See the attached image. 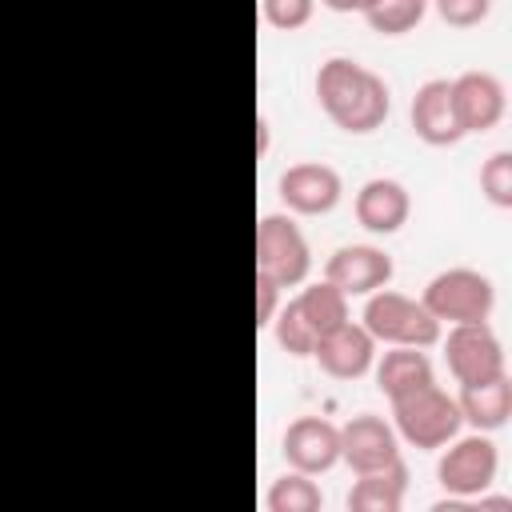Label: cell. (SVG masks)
I'll return each instance as SVG.
<instances>
[{"label": "cell", "instance_id": "ffe728a7", "mask_svg": "<svg viewBox=\"0 0 512 512\" xmlns=\"http://www.w3.org/2000/svg\"><path fill=\"white\" fill-rule=\"evenodd\" d=\"M268 512H320V504H324V492L312 484V476L308 472H284L280 480H272V488H268Z\"/></svg>", "mask_w": 512, "mask_h": 512}, {"label": "cell", "instance_id": "9c48e42d", "mask_svg": "<svg viewBox=\"0 0 512 512\" xmlns=\"http://www.w3.org/2000/svg\"><path fill=\"white\" fill-rule=\"evenodd\" d=\"M452 88V112H456V124L460 132H488L500 124L504 116V84L492 76V72H460L456 80H448Z\"/></svg>", "mask_w": 512, "mask_h": 512}, {"label": "cell", "instance_id": "277c9868", "mask_svg": "<svg viewBox=\"0 0 512 512\" xmlns=\"http://www.w3.org/2000/svg\"><path fill=\"white\" fill-rule=\"evenodd\" d=\"M440 324H472V320H488L492 304H496V288L484 272L476 268H444L424 284V300H420Z\"/></svg>", "mask_w": 512, "mask_h": 512}, {"label": "cell", "instance_id": "ba28073f", "mask_svg": "<svg viewBox=\"0 0 512 512\" xmlns=\"http://www.w3.org/2000/svg\"><path fill=\"white\" fill-rule=\"evenodd\" d=\"M280 200L288 212H300V216H324L340 204V192H344V180L332 164H320V160H300V164H288L280 172Z\"/></svg>", "mask_w": 512, "mask_h": 512}, {"label": "cell", "instance_id": "44dd1931", "mask_svg": "<svg viewBox=\"0 0 512 512\" xmlns=\"http://www.w3.org/2000/svg\"><path fill=\"white\" fill-rule=\"evenodd\" d=\"M424 8L428 0H372L364 8V20L380 36H404L424 20Z\"/></svg>", "mask_w": 512, "mask_h": 512}, {"label": "cell", "instance_id": "ac0fdd59", "mask_svg": "<svg viewBox=\"0 0 512 512\" xmlns=\"http://www.w3.org/2000/svg\"><path fill=\"white\" fill-rule=\"evenodd\" d=\"M376 384L380 392L392 400V396H404L420 384H432V364L420 348H408V344H392V352L380 356L376 364Z\"/></svg>", "mask_w": 512, "mask_h": 512}, {"label": "cell", "instance_id": "8992f818", "mask_svg": "<svg viewBox=\"0 0 512 512\" xmlns=\"http://www.w3.org/2000/svg\"><path fill=\"white\" fill-rule=\"evenodd\" d=\"M444 360L460 384H480V380L504 376V348H500L496 332L488 328V320L452 324V332L444 340Z\"/></svg>", "mask_w": 512, "mask_h": 512}, {"label": "cell", "instance_id": "3957f363", "mask_svg": "<svg viewBox=\"0 0 512 512\" xmlns=\"http://www.w3.org/2000/svg\"><path fill=\"white\" fill-rule=\"evenodd\" d=\"M360 324L368 328L372 340L384 344H408V348H428L440 340V320L412 296L392 292L388 284L368 292V304L360 312Z\"/></svg>", "mask_w": 512, "mask_h": 512}, {"label": "cell", "instance_id": "30bf717a", "mask_svg": "<svg viewBox=\"0 0 512 512\" xmlns=\"http://www.w3.org/2000/svg\"><path fill=\"white\" fill-rule=\"evenodd\" d=\"M324 280H332L344 296H368L392 280V256L376 244H344L328 256Z\"/></svg>", "mask_w": 512, "mask_h": 512}, {"label": "cell", "instance_id": "4316f807", "mask_svg": "<svg viewBox=\"0 0 512 512\" xmlns=\"http://www.w3.org/2000/svg\"><path fill=\"white\" fill-rule=\"evenodd\" d=\"M324 8H332V12H364L372 0H320Z\"/></svg>", "mask_w": 512, "mask_h": 512}, {"label": "cell", "instance_id": "8fae6325", "mask_svg": "<svg viewBox=\"0 0 512 512\" xmlns=\"http://www.w3.org/2000/svg\"><path fill=\"white\" fill-rule=\"evenodd\" d=\"M284 460L296 472L320 476L340 460V428L324 416H300L284 428Z\"/></svg>", "mask_w": 512, "mask_h": 512}, {"label": "cell", "instance_id": "4fadbf2b", "mask_svg": "<svg viewBox=\"0 0 512 512\" xmlns=\"http://www.w3.org/2000/svg\"><path fill=\"white\" fill-rule=\"evenodd\" d=\"M312 356L320 360V368H324L332 380H360V376L372 368V360H376V340L368 336L364 324L344 320L340 328H332V332H324V336L316 340Z\"/></svg>", "mask_w": 512, "mask_h": 512}, {"label": "cell", "instance_id": "d4e9b609", "mask_svg": "<svg viewBox=\"0 0 512 512\" xmlns=\"http://www.w3.org/2000/svg\"><path fill=\"white\" fill-rule=\"evenodd\" d=\"M436 12L448 28H476L480 20H488L492 0H436Z\"/></svg>", "mask_w": 512, "mask_h": 512}, {"label": "cell", "instance_id": "484cf974", "mask_svg": "<svg viewBox=\"0 0 512 512\" xmlns=\"http://www.w3.org/2000/svg\"><path fill=\"white\" fill-rule=\"evenodd\" d=\"M276 304H280V284H276L272 276L256 272V328L272 324V316H276Z\"/></svg>", "mask_w": 512, "mask_h": 512}, {"label": "cell", "instance_id": "9a60e30c", "mask_svg": "<svg viewBox=\"0 0 512 512\" xmlns=\"http://www.w3.org/2000/svg\"><path fill=\"white\" fill-rule=\"evenodd\" d=\"M408 212H412V200H408V188L400 180L372 176L356 192V220H360V228H368L376 236L400 232L408 224Z\"/></svg>", "mask_w": 512, "mask_h": 512}, {"label": "cell", "instance_id": "2e32d148", "mask_svg": "<svg viewBox=\"0 0 512 512\" xmlns=\"http://www.w3.org/2000/svg\"><path fill=\"white\" fill-rule=\"evenodd\" d=\"M456 408L476 432L504 428L508 416H512V384H508V376H492V380H480V384H460Z\"/></svg>", "mask_w": 512, "mask_h": 512}, {"label": "cell", "instance_id": "d6986e66", "mask_svg": "<svg viewBox=\"0 0 512 512\" xmlns=\"http://www.w3.org/2000/svg\"><path fill=\"white\" fill-rule=\"evenodd\" d=\"M292 304H296V312L304 316V324L312 328L316 340L348 320V296H344L332 280H316V284H308Z\"/></svg>", "mask_w": 512, "mask_h": 512}, {"label": "cell", "instance_id": "7a4b0ae2", "mask_svg": "<svg viewBox=\"0 0 512 512\" xmlns=\"http://www.w3.org/2000/svg\"><path fill=\"white\" fill-rule=\"evenodd\" d=\"M392 420H396V432L412 448H424V452L444 448L464 424L456 400L444 388H436V380L420 384V388H412L404 396H392Z\"/></svg>", "mask_w": 512, "mask_h": 512}, {"label": "cell", "instance_id": "7c38bea8", "mask_svg": "<svg viewBox=\"0 0 512 512\" xmlns=\"http://www.w3.org/2000/svg\"><path fill=\"white\" fill-rule=\"evenodd\" d=\"M340 460H344L356 476H360V472H376V468L400 460L396 428L384 424V420L372 416V412L352 416V420L340 428Z\"/></svg>", "mask_w": 512, "mask_h": 512}, {"label": "cell", "instance_id": "603a6c76", "mask_svg": "<svg viewBox=\"0 0 512 512\" xmlns=\"http://www.w3.org/2000/svg\"><path fill=\"white\" fill-rule=\"evenodd\" d=\"M276 344H280L288 356H312V348H316V336H312V328L304 324V316L296 312L292 300H288L284 312L276 316Z\"/></svg>", "mask_w": 512, "mask_h": 512}, {"label": "cell", "instance_id": "6da1fadb", "mask_svg": "<svg viewBox=\"0 0 512 512\" xmlns=\"http://www.w3.org/2000/svg\"><path fill=\"white\" fill-rule=\"evenodd\" d=\"M316 100H320L324 116L352 136L376 132L392 108L388 84L372 68H364L360 60H348V56H328L316 68Z\"/></svg>", "mask_w": 512, "mask_h": 512}, {"label": "cell", "instance_id": "5bb4252c", "mask_svg": "<svg viewBox=\"0 0 512 512\" xmlns=\"http://www.w3.org/2000/svg\"><path fill=\"white\" fill-rule=\"evenodd\" d=\"M408 120H412V132L432 148H448V144L464 140V132L456 124V112H452V88H448L444 76H432L416 88Z\"/></svg>", "mask_w": 512, "mask_h": 512}, {"label": "cell", "instance_id": "5b68a950", "mask_svg": "<svg viewBox=\"0 0 512 512\" xmlns=\"http://www.w3.org/2000/svg\"><path fill=\"white\" fill-rule=\"evenodd\" d=\"M308 268H312V252H308V240L296 228V220L280 216V212L260 216V224H256V272H264L280 288H288V284H300L308 276Z\"/></svg>", "mask_w": 512, "mask_h": 512}, {"label": "cell", "instance_id": "e0dca14e", "mask_svg": "<svg viewBox=\"0 0 512 512\" xmlns=\"http://www.w3.org/2000/svg\"><path fill=\"white\" fill-rule=\"evenodd\" d=\"M408 488V464L392 460L376 472H360V480L348 492V508L352 512H396Z\"/></svg>", "mask_w": 512, "mask_h": 512}, {"label": "cell", "instance_id": "cb8c5ba5", "mask_svg": "<svg viewBox=\"0 0 512 512\" xmlns=\"http://www.w3.org/2000/svg\"><path fill=\"white\" fill-rule=\"evenodd\" d=\"M260 8H264V20H268L272 28L296 32V28H304V24L312 20L316 0H260Z\"/></svg>", "mask_w": 512, "mask_h": 512}, {"label": "cell", "instance_id": "7402d4cb", "mask_svg": "<svg viewBox=\"0 0 512 512\" xmlns=\"http://www.w3.org/2000/svg\"><path fill=\"white\" fill-rule=\"evenodd\" d=\"M480 192L496 204V208H512V156L508 152H492L480 168Z\"/></svg>", "mask_w": 512, "mask_h": 512}, {"label": "cell", "instance_id": "52a82bcc", "mask_svg": "<svg viewBox=\"0 0 512 512\" xmlns=\"http://www.w3.org/2000/svg\"><path fill=\"white\" fill-rule=\"evenodd\" d=\"M448 444L452 448L436 464L440 488L452 492V496H480L496 480V464H500L496 444L488 436H480V432L476 436H460V440L452 436Z\"/></svg>", "mask_w": 512, "mask_h": 512}]
</instances>
